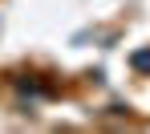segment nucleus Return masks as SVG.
Listing matches in <instances>:
<instances>
[{
    "instance_id": "obj_2",
    "label": "nucleus",
    "mask_w": 150,
    "mask_h": 134,
    "mask_svg": "<svg viewBox=\"0 0 150 134\" xmlns=\"http://www.w3.org/2000/svg\"><path fill=\"white\" fill-rule=\"evenodd\" d=\"M130 65H134L138 73H150V49H138V53L130 57Z\"/></svg>"
},
{
    "instance_id": "obj_1",
    "label": "nucleus",
    "mask_w": 150,
    "mask_h": 134,
    "mask_svg": "<svg viewBox=\"0 0 150 134\" xmlns=\"http://www.w3.org/2000/svg\"><path fill=\"white\" fill-rule=\"evenodd\" d=\"M16 89H21V94H33V98H41V94H49V89H45V85H41V81H33V77H21V81H16Z\"/></svg>"
}]
</instances>
